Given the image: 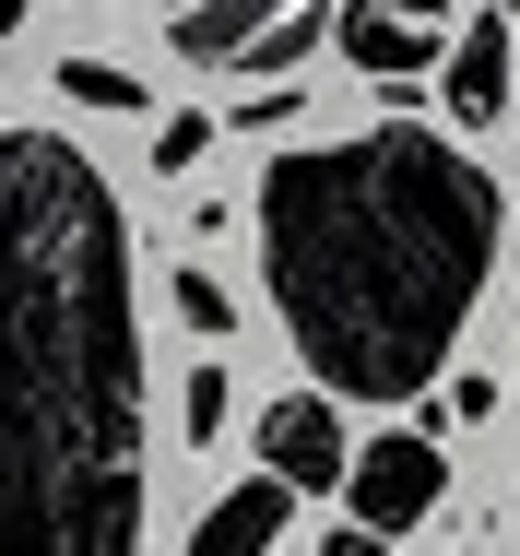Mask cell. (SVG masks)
I'll list each match as a JSON object with an SVG mask.
<instances>
[{"label":"cell","mask_w":520,"mask_h":556,"mask_svg":"<svg viewBox=\"0 0 520 556\" xmlns=\"http://www.w3.org/2000/svg\"><path fill=\"white\" fill-rule=\"evenodd\" d=\"M509 48H520V24H509V0H497V12H473V24H461V36H449V48H437V72H426V84H437V96H449V130H461V142H473V130H497V118H509Z\"/></svg>","instance_id":"5"},{"label":"cell","mask_w":520,"mask_h":556,"mask_svg":"<svg viewBox=\"0 0 520 556\" xmlns=\"http://www.w3.org/2000/svg\"><path fill=\"white\" fill-rule=\"evenodd\" d=\"M202 154H213V118H202V108L154 118V166H166V178H178V166H202Z\"/></svg>","instance_id":"11"},{"label":"cell","mask_w":520,"mask_h":556,"mask_svg":"<svg viewBox=\"0 0 520 556\" xmlns=\"http://www.w3.org/2000/svg\"><path fill=\"white\" fill-rule=\"evenodd\" d=\"M319 556H391V533H367V521H343V533H331Z\"/></svg>","instance_id":"15"},{"label":"cell","mask_w":520,"mask_h":556,"mask_svg":"<svg viewBox=\"0 0 520 556\" xmlns=\"http://www.w3.org/2000/svg\"><path fill=\"white\" fill-rule=\"evenodd\" d=\"M509 24H520V0H509Z\"/></svg>","instance_id":"18"},{"label":"cell","mask_w":520,"mask_h":556,"mask_svg":"<svg viewBox=\"0 0 520 556\" xmlns=\"http://www.w3.org/2000/svg\"><path fill=\"white\" fill-rule=\"evenodd\" d=\"M449 556H461V545H449Z\"/></svg>","instance_id":"19"},{"label":"cell","mask_w":520,"mask_h":556,"mask_svg":"<svg viewBox=\"0 0 520 556\" xmlns=\"http://www.w3.org/2000/svg\"><path fill=\"white\" fill-rule=\"evenodd\" d=\"M261 462H272L296 497L343 485V473H355V439H343V391H296V403H272V415H261Z\"/></svg>","instance_id":"6"},{"label":"cell","mask_w":520,"mask_h":556,"mask_svg":"<svg viewBox=\"0 0 520 556\" xmlns=\"http://www.w3.org/2000/svg\"><path fill=\"white\" fill-rule=\"evenodd\" d=\"M0 36H24V0H0Z\"/></svg>","instance_id":"16"},{"label":"cell","mask_w":520,"mask_h":556,"mask_svg":"<svg viewBox=\"0 0 520 556\" xmlns=\"http://www.w3.org/2000/svg\"><path fill=\"white\" fill-rule=\"evenodd\" d=\"M308 48H319V0H296V12H284V24H261V36H249L225 72H296Z\"/></svg>","instance_id":"9"},{"label":"cell","mask_w":520,"mask_h":556,"mask_svg":"<svg viewBox=\"0 0 520 556\" xmlns=\"http://www.w3.org/2000/svg\"><path fill=\"white\" fill-rule=\"evenodd\" d=\"M296 118V84H261V96H237V130H284Z\"/></svg>","instance_id":"14"},{"label":"cell","mask_w":520,"mask_h":556,"mask_svg":"<svg viewBox=\"0 0 520 556\" xmlns=\"http://www.w3.org/2000/svg\"><path fill=\"white\" fill-rule=\"evenodd\" d=\"M284 12H296V0H202V12H178L166 36H178V60H213V72H225V60H237L261 24H284Z\"/></svg>","instance_id":"8"},{"label":"cell","mask_w":520,"mask_h":556,"mask_svg":"<svg viewBox=\"0 0 520 556\" xmlns=\"http://www.w3.org/2000/svg\"><path fill=\"white\" fill-rule=\"evenodd\" d=\"M343 497H355V521H367V533H415L426 509L449 497V450L426 439V427H379V439H355Z\"/></svg>","instance_id":"3"},{"label":"cell","mask_w":520,"mask_h":556,"mask_svg":"<svg viewBox=\"0 0 520 556\" xmlns=\"http://www.w3.org/2000/svg\"><path fill=\"white\" fill-rule=\"evenodd\" d=\"M331 36H343V60L367 84H426L437 48H449V0H343Z\"/></svg>","instance_id":"4"},{"label":"cell","mask_w":520,"mask_h":556,"mask_svg":"<svg viewBox=\"0 0 520 556\" xmlns=\"http://www.w3.org/2000/svg\"><path fill=\"white\" fill-rule=\"evenodd\" d=\"M178 320H190V332H225V320H237V308H225V285H213L202 261H178Z\"/></svg>","instance_id":"12"},{"label":"cell","mask_w":520,"mask_h":556,"mask_svg":"<svg viewBox=\"0 0 520 556\" xmlns=\"http://www.w3.org/2000/svg\"><path fill=\"white\" fill-rule=\"evenodd\" d=\"M130 214L60 130H0V556H142Z\"/></svg>","instance_id":"1"},{"label":"cell","mask_w":520,"mask_h":556,"mask_svg":"<svg viewBox=\"0 0 520 556\" xmlns=\"http://www.w3.org/2000/svg\"><path fill=\"white\" fill-rule=\"evenodd\" d=\"M178 427H190V439H213V427H225V367H190V391H178Z\"/></svg>","instance_id":"13"},{"label":"cell","mask_w":520,"mask_h":556,"mask_svg":"<svg viewBox=\"0 0 520 556\" xmlns=\"http://www.w3.org/2000/svg\"><path fill=\"white\" fill-rule=\"evenodd\" d=\"M261 273L272 320L343 403H415L437 391L449 343L497 273L509 190L461 154V130L379 118L355 142H308L261 166Z\"/></svg>","instance_id":"2"},{"label":"cell","mask_w":520,"mask_h":556,"mask_svg":"<svg viewBox=\"0 0 520 556\" xmlns=\"http://www.w3.org/2000/svg\"><path fill=\"white\" fill-rule=\"evenodd\" d=\"M60 96H72V108H106V118H142V72H118V60H60Z\"/></svg>","instance_id":"10"},{"label":"cell","mask_w":520,"mask_h":556,"mask_svg":"<svg viewBox=\"0 0 520 556\" xmlns=\"http://www.w3.org/2000/svg\"><path fill=\"white\" fill-rule=\"evenodd\" d=\"M284 521H296V485H284V473H261V485L213 497L202 533H190L178 556H272V545H284Z\"/></svg>","instance_id":"7"},{"label":"cell","mask_w":520,"mask_h":556,"mask_svg":"<svg viewBox=\"0 0 520 556\" xmlns=\"http://www.w3.org/2000/svg\"><path fill=\"white\" fill-rule=\"evenodd\" d=\"M154 12H166V24H178V12H202V0H154Z\"/></svg>","instance_id":"17"}]
</instances>
